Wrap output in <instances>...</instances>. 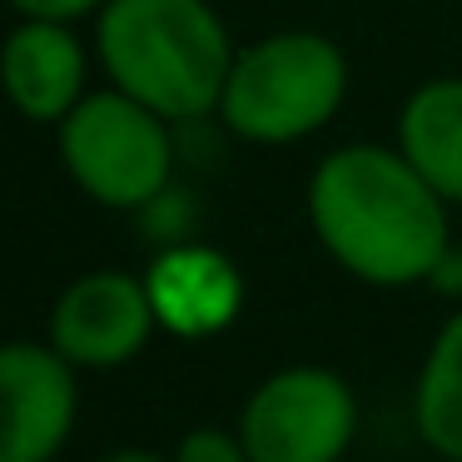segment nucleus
I'll list each match as a JSON object with an SVG mask.
<instances>
[{"mask_svg":"<svg viewBox=\"0 0 462 462\" xmlns=\"http://www.w3.org/2000/svg\"><path fill=\"white\" fill-rule=\"evenodd\" d=\"M309 219L319 244L363 283H428L448 254V199L388 144H343L313 170Z\"/></svg>","mask_w":462,"mask_h":462,"instance_id":"1","label":"nucleus"},{"mask_svg":"<svg viewBox=\"0 0 462 462\" xmlns=\"http://www.w3.org/2000/svg\"><path fill=\"white\" fill-rule=\"evenodd\" d=\"M95 45L115 90L170 125L219 110L239 55L209 0H105Z\"/></svg>","mask_w":462,"mask_h":462,"instance_id":"2","label":"nucleus"},{"mask_svg":"<svg viewBox=\"0 0 462 462\" xmlns=\"http://www.w3.org/2000/svg\"><path fill=\"white\" fill-rule=\"evenodd\" d=\"M348 95V60L328 35L279 31L234 55L219 115L239 140L293 144L323 130Z\"/></svg>","mask_w":462,"mask_h":462,"instance_id":"3","label":"nucleus"},{"mask_svg":"<svg viewBox=\"0 0 462 462\" xmlns=\"http://www.w3.org/2000/svg\"><path fill=\"white\" fill-rule=\"evenodd\" d=\"M60 160L105 209H150L174 174L170 120L125 90H95L60 120Z\"/></svg>","mask_w":462,"mask_h":462,"instance_id":"4","label":"nucleus"},{"mask_svg":"<svg viewBox=\"0 0 462 462\" xmlns=\"http://www.w3.org/2000/svg\"><path fill=\"white\" fill-rule=\"evenodd\" d=\"M358 432L353 388L333 368H283L249 393L239 438L254 462H338Z\"/></svg>","mask_w":462,"mask_h":462,"instance_id":"5","label":"nucleus"},{"mask_svg":"<svg viewBox=\"0 0 462 462\" xmlns=\"http://www.w3.org/2000/svg\"><path fill=\"white\" fill-rule=\"evenodd\" d=\"M160 328L144 279L120 269L80 273L55 299L51 313V348H60L75 368H120L150 343Z\"/></svg>","mask_w":462,"mask_h":462,"instance_id":"6","label":"nucleus"},{"mask_svg":"<svg viewBox=\"0 0 462 462\" xmlns=\"http://www.w3.org/2000/svg\"><path fill=\"white\" fill-rule=\"evenodd\" d=\"M0 462H55L75 428V363L51 343H11L0 353Z\"/></svg>","mask_w":462,"mask_h":462,"instance_id":"7","label":"nucleus"},{"mask_svg":"<svg viewBox=\"0 0 462 462\" xmlns=\"http://www.w3.org/2000/svg\"><path fill=\"white\" fill-rule=\"evenodd\" d=\"M154 319L174 338H214L244 309V273L209 244H170L144 273Z\"/></svg>","mask_w":462,"mask_h":462,"instance_id":"8","label":"nucleus"},{"mask_svg":"<svg viewBox=\"0 0 462 462\" xmlns=\"http://www.w3.org/2000/svg\"><path fill=\"white\" fill-rule=\"evenodd\" d=\"M5 90L35 125H60L85 100V45L70 21H21L5 41Z\"/></svg>","mask_w":462,"mask_h":462,"instance_id":"9","label":"nucleus"},{"mask_svg":"<svg viewBox=\"0 0 462 462\" xmlns=\"http://www.w3.org/2000/svg\"><path fill=\"white\" fill-rule=\"evenodd\" d=\"M398 150L442 199L462 204V80H428L408 95Z\"/></svg>","mask_w":462,"mask_h":462,"instance_id":"10","label":"nucleus"},{"mask_svg":"<svg viewBox=\"0 0 462 462\" xmlns=\"http://www.w3.org/2000/svg\"><path fill=\"white\" fill-rule=\"evenodd\" d=\"M412 422L418 438L438 457L462 462V309L438 328L412 393Z\"/></svg>","mask_w":462,"mask_h":462,"instance_id":"11","label":"nucleus"},{"mask_svg":"<svg viewBox=\"0 0 462 462\" xmlns=\"http://www.w3.org/2000/svg\"><path fill=\"white\" fill-rule=\"evenodd\" d=\"M174 462H254V457H249V448H244L239 432H229V428H194V432L180 438Z\"/></svg>","mask_w":462,"mask_h":462,"instance_id":"12","label":"nucleus"},{"mask_svg":"<svg viewBox=\"0 0 462 462\" xmlns=\"http://www.w3.org/2000/svg\"><path fill=\"white\" fill-rule=\"evenodd\" d=\"M25 21H80L90 11H105V0H11Z\"/></svg>","mask_w":462,"mask_h":462,"instance_id":"13","label":"nucleus"},{"mask_svg":"<svg viewBox=\"0 0 462 462\" xmlns=\"http://www.w3.org/2000/svg\"><path fill=\"white\" fill-rule=\"evenodd\" d=\"M428 283L438 293H448V299H462V249L457 244H448V254H442L438 269L428 273Z\"/></svg>","mask_w":462,"mask_h":462,"instance_id":"14","label":"nucleus"},{"mask_svg":"<svg viewBox=\"0 0 462 462\" xmlns=\"http://www.w3.org/2000/svg\"><path fill=\"white\" fill-rule=\"evenodd\" d=\"M95 462H174V457H160V452H144V448H120V452H105Z\"/></svg>","mask_w":462,"mask_h":462,"instance_id":"15","label":"nucleus"}]
</instances>
